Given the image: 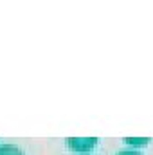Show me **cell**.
I'll list each match as a JSON object with an SVG mask.
<instances>
[{"label": "cell", "mask_w": 153, "mask_h": 155, "mask_svg": "<svg viewBox=\"0 0 153 155\" xmlns=\"http://www.w3.org/2000/svg\"><path fill=\"white\" fill-rule=\"evenodd\" d=\"M65 143L74 152H90L97 144V137H67Z\"/></svg>", "instance_id": "1"}, {"label": "cell", "mask_w": 153, "mask_h": 155, "mask_svg": "<svg viewBox=\"0 0 153 155\" xmlns=\"http://www.w3.org/2000/svg\"><path fill=\"white\" fill-rule=\"evenodd\" d=\"M0 155H24V152L16 144L5 143V144H0Z\"/></svg>", "instance_id": "2"}, {"label": "cell", "mask_w": 153, "mask_h": 155, "mask_svg": "<svg viewBox=\"0 0 153 155\" xmlns=\"http://www.w3.org/2000/svg\"><path fill=\"white\" fill-rule=\"evenodd\" d=\"M124 143L126 144H148L150 139L144 137V139H132V137H124Z\"/></svg>", "instance_id": "3"}, {"label": "cell", "mask_w": 153, "mask_h": 155, "mask_svg": "<svg viewBox=\"0 0 153 155\" xmlns=\"http://www.w3.org/2000/svg\"><path fill=\"white\" fill-rule=\"evenodd\" d=\"M115 155H142V152L133 150V148H124V150H119Z\"/></svg>", "instance_id": "4"}, {"label": "cell", "mask_w": 153, "mask_h": 155, "mask_svg": "<svg viewBox=\"0 0 153 155\" xmlns=\"http://www.w3.org/2000/svg\"><path fill=\"white\" fill-rule=\"evenodd\" d=\"M83 155H94V153H83Z\"/></svg>", "instance_id": "5"}]
</instances>
